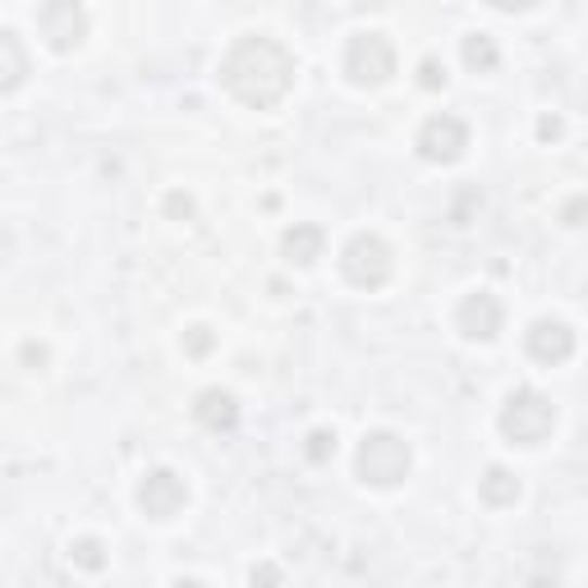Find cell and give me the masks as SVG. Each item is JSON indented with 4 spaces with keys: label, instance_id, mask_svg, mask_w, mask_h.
Here are the masks:
<instances>
[{
    "label": "cell",
    "instance_id": "obj_1",
    "mask_svg": "<svg viewBox=\"0 0 588 588\" xmlns=\"http://www.w3.org/2000/svg\"><path fill=\"white\" fill-rule=\"evenodd\" d=\"M221 84L248 111H271L294 88V55L271 37H240L221 61Z\"/></svg>",
    "mask_w": 588,
    "mask_h": 588
},
{
    "label": "cell",
    "instance_id": "obj_2",
    "mask_svg": "<svg viewBox=\"0 0 588 588\" xmlns=\"http://www.w3.org/2000/svg\"><path fill=\"white\" fill-rule=\"evenodd\" d=\"M501 437L511 446H542L547 437H552L557 427V405L542 396V391L534 386H520L511 400L501 405Z\"/></svg>",
    "mask_w": 588,
    "mask_h": 588
},
{
    "label": "cell",
    "instance_id": "obj_3",
    "mask_svg": "<svg viewBox=\"0 0 588 588\" xmlns=\"http://www.w3.org/2000/svg\"><path fill=\"white\" fill-rule=\"evenodd\" d=\"M409 464H414V456H409V442L405 437H396V433H368L359 442L355 474L368 487H400L409 478Z\"/></svg>",
    "mask_w": 588,
    "mask_h": 588
},
{
    "label": "cell",
    "instance_id": "obj_4",
    "mask_svg": "<svg viewBox=\"0 0 588 588\" xmlns=\"http://www.w3.org/2000/svg\"><path fill=\"white\" fill-rule=\"evenodd\" d=\"M396 74V47L382 33H359L345 47V78L355 88H382Z\"/></svg>",
    "mask_w": 588,
    "mask_h": 588
},
{
    "label": "cell",
    "instance_id": "obj_5",
    "mask_svg": "<svg viewBox=\"0 0 588 588\" xmlns=\"http://www.w3.org/2000/svg\"><path fill=\"white\" fill-rule=\"evenodd\" d=\"M341 271H345V281L349 285H359V290H382L391 281V271H396V258H391V248L382 234H355V240L345 244L341 253Z\"/></svg>",
    "mask_w": 588,
    "mask_h": 588
},
{
    "label": "cell",
    "instance_id": "obj_6",
    "mask_svg": "<svg viewBox=\"0 0 588 588\" xmlns=\"http://www.w3.org/2000/svg\"><path fill=\"white\" fill-rule=\"evenodd\" d=\"M414 148H419L423 162L450 166V162H460L464 148H469V125L460 120V115H427V120L419 125Z\"/></svg>",
    "mask_w": 588,
    "mask_h": 588
},
{
    "label": "cell",
    "instance_id": "obj_7",
    "mask_svg": "<svg viewBox=\"0 0 588 588\" xmlns=\"http://www.w3.org/2000/svg\"><path fill=\"white\" fill-rule=\"evenodd\" d=\"M37 28H42L51 51L65 55L74 47H84V37H88V10L78 5V0H47L42 14H37Z\"/></svg>",
    "mask_w": 588,
    "mask_h": 588
},
{
    "label": "cell",
    "instance_id": "obj_8",
    "mask_svg": "<svg viewBox=\"0 0 588 588\" xmlns=\"http://www.w3.org/2000/svg\"><path fill=\"white\" fill-rule=\"evenodd\" d=\"M184 501H189V487H184V478L175 474V469H152V474H143L139 506H143L148 520H175L184 511Z\"/></svg>",
    "mask_w": 588,
    "mask_h": 588
},
{
    "label": "cell",
    "instance_id": "obj_9",
    "mask_svg": "<svg viewBox=\"0 0 588 588\" xmlns=\"http://www.w3.org/2000/svg\"><path fill=\"white\" fill-rule=\"evenodd\" d=\"M506 322V308L497 294H487V290H474V294H464L460 308H456V331L464 341H493L497 331Z\"/></svg>",
    "mask_w": 588,
    "mask_h": 588
},
{
    "label": "cell",
    "instance_id": "obj_10",
    "mask_svg": "<svg viewBox=\"0 0 588 588\" xmlns=\"http://www.w3.org/2000/svg\"><path fill=\"white\" fill-rule=\"evenodd\" d=\"M524 349H528V359H538L547 368H557L575 355V331L565 327L561 318H538L534 327H528V336H524Z\"/></svg>",
    "mask_w": 588,
    "mask_h": 588
},
{
    "label": "cell",
    "instance_id": "obj_11",
    "mask_svg": "<svg viewBox=\"0 0 588 588\" xmlns=\"http://www.w3.org/2000/svg\"><path fill=\"white\" fill-rule=\"evenodd\" d=\"M193 419H199L207 433H230L234 423H240V405H234L230 391L221 386H207L199 400H193Z\"/></svg>",
    "mask_w": 588,
    "mask_h": 588
},
{
    "label": "cell",
    "instance_id": "obj_12",
    "mask_svg": "<svg viewBox=\"0 0 588 588\" xmlns=\"http://www.w3.org/2000/svg\"><path fill=\"white\" fill-rule=\"evenodd\" d=\"M322 244H327L322 226H308V221L290 226V230H285V240H281L285 258H290L294 267H308V263H318V258H322Z\"/></svg>",
    "mask_w": 588,
    "mask_h": 588
},
{
    "label": "cell",
    "instance_id": "obj_13",
    "mask_svg": "<svg viewBox=\"0 0 588 588\" xmlns=\"http://www.w3.org/2000/svg\"><path fill=\"white\" fill-rule=\"evenodd\" d=\"M478 497H483L487 506H497V511H501V506H515V501H520V478L511 474V469L493 464V469H487V474L478 478Z\"/></svg>",
    "mask_w": 588,
    "mask_h": 588
},
{
    "label": "cell",
    "instance_id": "obj_14",
    "mask_svg": "<svg viewBox=\"0 0 588 588\" xmlns=\"http://www.w3.org/2000/svg\"><path fill=\"white\" fill-rule=\"evenodd\" d=\"M0 88L5 92H14L18 84H24V74H28V55H24V42H18V33H0Z\"/></svg>",
    "mask_w": 588,
    "mask_h": 588
},
{
    "label": "cell",
    "instance_id": "obj_15",
    "mask_svg": "<svg viewBox=\"0 0 588 588\" xmlns=\"http://www.w3.org/2000/svg\"><path fill=\"white\" fill-rule=\"evenodd\" d=\"M460 55H464V65L474 69V74H493V69L501 65V51H497V42H493L487 33H469L464 47H460Z\"/></svg>",
    "mask_w": 588,
    "mask_h": 588
},
{
    "label": "cell",
    "instance_id": "obj_16",
    "mask_svg": "<svg viewBox=\"0 0 588 588\" xmlns=\"http://www.w3.org/2000/svg\"><path fill=\"white\" fill-rule=\"evenodd\" d=\"M304 456L312 464H327L331 456H336V433H327V427H312V433L304 437Z\"/></svg>",
    "mask_w": 588,
    "mask_h": 588
},
{
    "label": "cell",
    "instance_id": "obj_17",
    "mask_svg": "<svg viewBox=\"0 0 588 588\" xmlns=\"http://www.w3.org/2000/svg\"><path fill=\"white\" fill-rule=\"evenodd\" d=\"M69 557H74V565H84V571H102V565H106V547L97 542V538H78L69 547Z\"/></svg>",
    "mask_w": 588,
    "mask_h": 588
},
{
    "label": "cell",
    "instance_id": "obj_18",
    "mask_svg": "<svg viewBox=\"0 0 588 588\" xmlns=\"http://www.w3.org/2000/svg\"><path fill=\"white\" fill-rule=\"evenodd\" d=\"M561 221L571 226V230H584V226H588V199H584V193H575V199L561 203Z\"/></svg>",
    "mask_w": 588,
    "mask_h": 588
},
{
    "label": "cell",
    "instance_id": "obj_19",
    "mask_svg": "<svg viewBox=\"0 0 588 588\" xmlns=\"http://www.w3.org/2000/svg\"><path fill=\"white\" fill-rule=\"evenodd\" d=\"M212 345H217V336H212V331H207V327H189V331H184V349H189V355H193V359H203V355H212Z\"/></svg>",
    "mask_w": 588,
    "mask_h": 588
},
{
    "label": "cell",
    "instance_id": "obj_20",
    "mask_svg": "<svg viewBox=\"0 0 588 588\" xmlns=\"http://www.w3.org/2000/svg\"><path fill=\"white\" fill-rule=\"evenodd\" d=\"M419 84H423L427 92L446 88V65H437V61H423V65H419Z\"/></svg>",
    "mask_w": 588,
    "mask_h": 588
},
{
    "label": "cell",
    "instance_id": "obj_21",
    "mask_svg": "<svg viewBox=\"0 0 588 588\" xmlns=\"http://www.w3.org/2000/svg\"><path fill=\"white\" fill-rule=\"evenodd\" d=\"M166 212H170L175 221H184V217H193V199H189V193H170V199H166Z\"/></svg>",
    "mask_w": 588,
    "mask_h": 588
},
{
    "label": "cell",
    "instance_id": "obj_22",
    "mask_svg": "<svg viewBox=\"0 0 588 588\" xmlns=\"http://www.w3.org/2000/svg\"><path fill=\"white\" fill-rule=\"evenodd\" d=\"M248 579H253V584H281L285 575L277 571V565H253V575H248Z\"/></svg>",
    "mask_w": 588,
    "mask_h": 588
},
{
    "label": "cell",
    "instance_id": "obj_23",
    "mask_svg": "<svg viewBox=\"0 0 588 588\" xmlns=\"http://www.w3.org/2000/svg\"><path fill=\"white\" fill-rule=\"evenodd\" d=\"M487 5H497V10H506V14H524V10H534L538 0H487Z\"/></svg>",
    "mask_w": 588,
    "mask_h": 588
},
{
    "label": "cell",
    "instance_id": "obj_24",
    "mask_svg": "<svg viewBox=\"0 0 588 588\" xmlns=\"http://www.w3.org/2000/svg\"><path fill=\"white\" fill-rule=\"evenodd\" d=\"M538 139H561V120H557V115H542V120H538Z\"/></svg>",
    "mask_w": 588,
    "mask_h": 588
},
{
    "label": "cell",
    "instance_id": "obj_25",
    "mask_svg": "<svg viewBox=\"0 0 588 588\" xmlns=\"http://www.w3.org/2000/svg\"><path fill=\"white\" fill-rule=\"evenodd\" d=\"M24 363H37V368H42V363H47V349L28 341V345H24Z\"/></svg>",
    "mask_w": 588,
    "mask_h": 588
}]
</instances>
